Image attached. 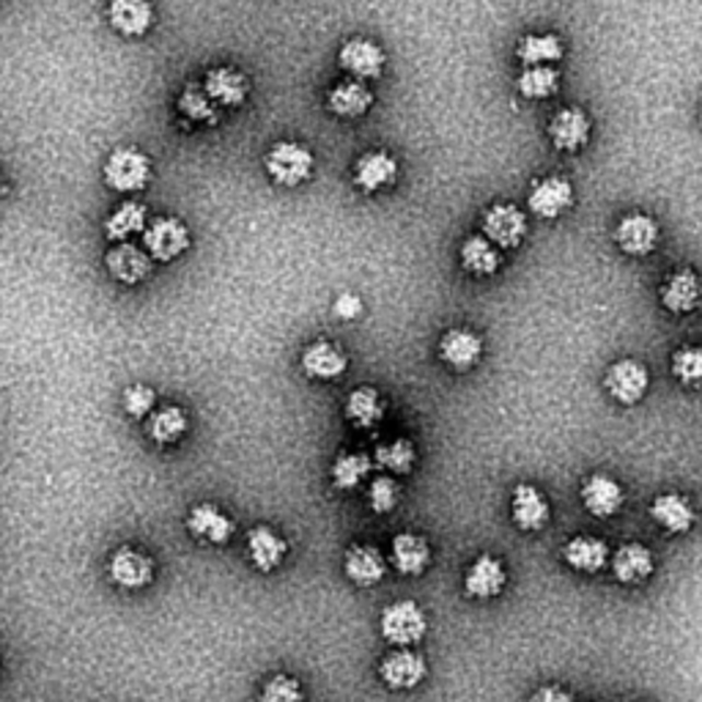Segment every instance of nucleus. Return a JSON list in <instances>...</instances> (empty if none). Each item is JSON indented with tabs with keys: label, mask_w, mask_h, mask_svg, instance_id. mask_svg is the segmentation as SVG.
<instances>
[{
	"label": "nucleus",
	"mask_w": 702,
	"mask_h": 702,
	"mask_svg": "<svg viewBox=\"0 0 702 702\" xmlns=\"http://www.w3.org/2000/svg\"><path fill=\"white\" fill-rule=\"evenodd\" d=\"M662 307L672 316H689L702 305V280L694 269H678L664 280L662 291Z\"/></svg>",
	"instance_id": "obj_16"
},
{
	"label": "nucleus",
	"mask_w": 702,
	"mask_h": 702,
	"mask_svg": "<svg viewBox=\"0 0 702 702\" xmlns=\"http://www.w3.org/2000/svg\"><path fill=\"white\" fill-rule=\"evenodd\" d=\"M343 574L354 587H376L387 576V558L374 543H351L343 554Z\"/></svg>",
	"instance_id": "obj_11"
},
{
	"label": "nucleus",
	"mask_w": 702,
	"mask_h": 702,
	"mask_svg": "<svg viewBox=\"0 0 702 702\" xmlns=\"http://www.w3.org/2000/svg\"><path fill=\"white\" fill-rule=\"evenodd\" d=\"M382 640L393 647H418L429 634V615L418 601H393L379 618Z\"/></svg>",
	"instance_id": "obj_1"
},
{
	"label": "nucleus",
	"mask_w": 702,
	"mask_h": 702,
	"mask_svg": "<svg viewBox=\"0 0 702 702\" xmlns=\"http://www.w3.org/2000/svg\"><path fill=\"white\" fill-rule=\"evenodd\" d=\"M302 371L316 382H335L349 371V358L340 346L329 340H313L302 351Z\"/></svg>",
	"instance_id": "obj_21"
},
{
	"label": "nucleus",
	"mask_w": 702,
	"mask_h": 702,
	"mask_svg": "<svg viewBox=\"0 0 702 702\" xmlns=\"http://www.w3.org/2000/svg\"><path fill=\"white\" fill-rule=\"evenodd\" d=\"M387 560L401 576H423L431 565V547L418 533H398L390 541Z\"/></svg>",
	"instance_id": "obj_24"
},
{
	"label": "nucleus",
	"mask_w": 702,
	"mask_h": 702,
	"mask_svg": "<svg viewBox=\"0 0 702 702\" xmlns=\"http://www.w3.org/2000/svg\"><path fill=\"white\" fill-rule=\"evenodd\" d=\"M156 393L145 385H132L124 390V412L134 420H143L154 412Z\"/></svg>",
	"instance_id": "obj_43"
},
{
	"label": "nucleus",
	"mask_w": 702,
	"mask_h": 702,
	"mask_svg": "<svg viewBox=\"0 0 702 702\" xmlns=\"http://www.w3.org/2000/svg\"><path fill=\"white\" fill-rule=\"evenodd\" d=\"M247 554H250V563L258 571L269 574V571L283 565L285 554H289V543L278 530H272L267 524H258L247 533Z\"/></svg>",
	"instance_id": "obj_27"
},
{
	"label": "nucleus",
	"mask_w": 702,
	"mask_h": 702,
	"mask_svg": "<svg viewBox=\"0 0 702 702\" xmlns=\"http://www.w3.org/2000/svg\"><path fill=\"white\" fill-rule=\"evenodd\" d=\"M179 113L192 124H218L220 107L214 105L212 96L203 91V85H185V91L179 94Z\"/></svg>",
	"instance_id": "obj_39"
},
{
	"label": "nucleus",
	"mask_w": 702,
	"mask_h": 702,
	"mask_svg": "<svg viewBox=\"0 0 702 702\" xmlns=\"http://www.w3.org/2000/svg\"><path fill=\"white\" fill-rule=\"evenodd\" d=\"M429 678V662L414 647H393L379 662V680L390 691H412Z\"/></svg>",
	"instance_id": "obj_6"
},
{
	"label": "nucleus",
	"mask_w": 702,
	"mask_h": 702,
	"mask_svg": "<svg viewBox=\"0 0 702 702\" xmlns=\"http://www.w3.org/2000/svg\"><path fill=\"white\" fill-rule=\"evenodd\" d=\"M143 245L151 261L171 264L190 250V231L179 218H156L145 225Z\"/></svg>",
	"instance_id": "obj_5"
},
{
	"label": "nucleus",
	"mask_w": 702,
	"mask_h": 702,
	"mask_svg": "<svg viewBox=\"0 0 702 702\" xmlns=\"http://www.w3.org/2000/svg\"><path fill=\"white\" fill-rule=\"evenodd\" d=\"M371 469H374V458L365 453H340L332 461L329 478L338 491H358L368 480Z\"/></svg>",
	"instance_id": "obj_35"
},
{
	"label": "nucleus",
	"mask_w": 702,
	"mask_h": 702,
	"mask_svg": "<svg viewBox=\"0 0 702 702\" xmlns=\"http://www.w3.org/2000/svg\"><path fill=\"white\" fill-rule=\"evenodd\" d=\"M313 160L311 149L294 140H280L264 156V167H267L269 179L280 187H300L313 176Z\"/></svg>",
	"instance_id": "obj_3"
},
{
	"label": "nucleus",
	"mask_w": 702,
	"mask_h": 702,
	"mask_svg": "<svg viewBox=\"0 0 702 702\" xmlns=\"http://www.w3.org/2000/svg\"><path fill=\"white\" fill-rule=\"evenodd\" d=\"M398 500H401V485H398V480L393 478V475H379V478L371 480L368 485V507L374 513H379V516H385V513H393L396 511Z\"/></svg>",
	"instance_id": "obj_41"
},
{
	"label": "nucleus",
	"mask_w": 702,
	"mask_h": 702,
	"mask_svg": "<svg viewBox=\"0 0 702 702\" xmlns=\"http://www.w3.org/2000/svg\"><path fill=\"white\" fill-rule=\"evenodd\" d=\"M563 42L554 34L524 36L516 47V58L524 67H552L563 61Z\"/></svg>",
	"instance_id": "obj_34"
},
{
	"label": "nucleus",
	"mask_w": 702,
	"mask_h": 702,
	"mask_svg": "<svg viewBox=\"0 0 702 702\" xmlns=\"http://www.w3.org/2000/svg\"><path fill=\"white\" fill-rule=\"evenodd\" d=\"M190 429V420H187V412L182 407H162L151 414L149 425V440H154L156 445H173L179 442L182 436Z\"/></svg>",
	"instance_id": "obj_37"
},
{
	"label": "nucleus",
	"mask_w": 702,
	"mask_h": 702,
	"mask_svg": "<svg viewBox=\"0 0 702 702\" xmlns=\"http://www.w3.org/2000/svg\"><path fill=\"white\" fill-rule=\"evenodd\" d=\"M151 173H154V165L138 149H116L105 160V167H102L105 185L113 192H121V196L145 190L151 182Z\"/></svg>",
	"instance_id": "obj_2"
},
{
	"label": "nucleus",
	"mask_w": 702,
	"mask_h": 702,
	"mask_svg": "<svg viewBox=\"0 0 702 702\" xmlns=\"http://www.w3.org/2000/svg\"><path fill=\"white\" fill-rule=\"evenodd\" d=\"M149 225V209L138 201H127L105 220V236L110 242H127L129 236L143 234Z\"/></svg>",
	"instance_id": "obj_36"
},
{
	"label": "nucleus",
	"mask_w": 702,
	"mask_h": 702,
	"mask_svg": "<svg viewBox=\"0 0 702 702\" xmlns=\"http://www.w3.org/2000/svg\"><path fill=\"white\" fill-rule=\"evenodd\" d=\"M507 587V569L494 554H480L472 560V565L464 574V593L475 601H494L505 593Z\"/></svg>",
	"instance_id": "obj_9"
},
{
	"label": "nucleus",
	"mask_w": 702,
	"mask_h": 702,
	"mask_svg": "<svg viewBox=\"0 0 702 702\" xmlns=\"http://www.w3.org/2000/svg\"><path fill=\"white\" fill-rule=\"evenodd\" d=\"M647 513L669 536H686L697 522L691 502L683 494H678V491H664V494L653 496Z\"/></svg>",
	"instance_id": "obj_20"
},
{
	"label": "nucleus",
	"mask_w": 702,
	"mask_h": 702,
	"mask_svg": "<svg viewBox=\"0 0 702 702\" xmlns=\"http://www.w3.org/2000/svg\"><path fill=\"white\" fill-rule=\"evenodd\" d=\"M604 387H607L609 398L615 403H620V407H636L647 396L651 371L640 360H615L607 368V374H604Z\"/></svg>",
	"instance_id": "obj_4"
},
{
	"label": "nucleus",
	"mask_w": 702,
	"mask_h": 702,
	"mask_svg": "<svg viewBox=\"0 0 702 702\" xmlns=\"http://www.w3.org/2000/svg\"><path fill=\"white\" fill-rule=\"evenodd\" d=\"M305 691L302 683L291 675H272L261 689V702H302Z\"/></svg>",
	"instance_id": "obj_42"
},
{
	"label": "nucleus",
	"mask_w": 702,
	"mask_h": 702,
	"mask_svg": "<svg viewBox=\"0 0 702 702\" xmlns=\"http://www.w3.org/2000/svg\"><path fill=\"white\" fill-rule=\"evenodd\" d=\"M107 272L118 280V283L127 285H138L143 283L145 278L151 274V256L140 247L129 245V242H116L110 253L105 256Z\"/></svg>",
	"instance_id": "obj_26"
},
{
	"label": "nucleus",
	"mask_w": 702,
	"mask_h": 702,
	"mask_svg": "<svg viewBox=\"0 0 702 702\" xmlns=\"http://www.w3.org/2000/svg\"><path fill=\"white\" fill-rule=\"evenodd\" d=\"M458 261H461L464 272L472 274V278H491V274L500 272L502 250L491 245L483 234L469 236L458 250Z\"/></svg>",
	"instance_id": "obj_31"
},
{
	"label": "nucleus",
	"mask_w": 702,
	"mask_h": 702,
	"mask_svg": "<svg viewBox=\"0 0 702 702\" xmlns=\"http://www.w3.org/2000/svg\"><path fill=\"white\" fill-rule=\"evenodd\" d=\"M154 17L151 0H107V23L127 39H140L149 34L154 28Z\"/></svg>",
	"instance_id": "obj_19"
},
{
	"label": "nucleus",
	"mask_w": 702,
	"mask_h": 702,
	"mask_svg": "<svg viewBox=\"0 0 702 702\" xmlns=\"http://www.w3.org/2000/svg\"><path fill=\"white\" fill-rule=\"evenodd\" d=\"M609 547L604 538L596 536H574L563 547V560L569 569L580 574H598L609 565Z\"/></svg>",
	"instance_id": "obj_29"
},
{
	"label": "nucleus",
	"mask_w": 702,
	"mask_h": 702,
	"mask_svg": "<svg viewBox=\"0 0 702 702\" xmlns=\"http://www.w3.org/2000/svg\"><path fill=\"white\" fill-rule=\"evenodd\" d=\"M516 89L524 100H549L560 91V72L554 67H524Z\"/></svg>",
	"instance_id": "obj_38"
},
{
	"label": "nucleus",
	"mask_w": 702,
	"mask_h": 702,
	"mask_svg": "<svg viewBox=\"0 0 702 702\" xmlns=\"http://www.w3.org/2000/svg\"><path fill=\"white\" fill-rule=\"evenodd\" d=\"M363 311L365 305L358 294H340L332 305V313L338 318H343V321H354V318L363 316Z\"/></svg>",
	"instance_id": "obj_44"
},
{
	"label": "nucleus",
	"mask_w": 702,
	"mask_h": 702,
	"mask_svg": "<svg viewBox=\"0 0 702 702\" xmlns=\"http://www.w3.org/2000/svg\"><path fill=\"white\" fill-rule=\"evenodd\" d=\"M669 371L675 379L691 390H702V346H680L669 358Z\"/></svg>",
	"instance_id": "obj_40"
},
{
	"label": "nucleus",
	"mask_w": 702,
	"mask_h": 702,
	"mask_svg": "<svg viewBox=\"0 0 702 702\" xmlns=\"http://www.w3.org/2000/svg\"><path fill=\"white\" fill-rule=\"evenodd\" d=\"M530 702H574V694H571L569 689H563V686H541V689L533 691Z\"/></svg>",
	"instance_id": "obj_45"
},
{
	"label": "nucleus",
	"mask_w": 702,
	"mask_h": 702,
	"mask_svg": "<svg viewBox=\"0 0 702 702\" xmlns=\"http://www.w3.org/2000/svg\"><path fill=\"white\" fill-rule=\"evenodd\" d=\"M580 496L585 511L596 518L618 516L625 505V489L612 478V475H604V472H593L590 478L582 483Z\"/></svg>",
	"instance_id": "obj_13"
},
{
	"label": "nucleus",
	"mask_w": 702,
	"mask_h": 702,
	"mask_svg": "<svg viewBox=\"0 0 702 702\" xmlns=\"http://www.w3.org/2000/svg\"><path fill=\"white\" fill-rule=\"evenodd\" d=\"M187 530H190L196 538H201V541L214 543V547H223V543H229L231 538H234L236 524L234 518L225 516L218 505H212V502H201V505L192 507L190 516H187Z\"/></svg>",
	"instance_id": "obj_25"
},
{
	"label": "nucleus",
	"mask_w": 702,
	"mask_h": 702,
	"mask_svg": "<svg viewBox=\"0 0 702 702\" xmlns=\"http://www.w3.org/2000/svg\"><path fill=\"white\" fill-rule=\"evenodd\" d=\"M549 140L563 154H574V151L585 149L590 140V118L580 107H565V110L554 113L552 124H549Z\"/></svg>",
	"instance_id": "obj_23"
},
{
	"label": "nucleus",
	"mask_w": 702,
	"mask_h": 702,
	"mask_svg": "<svg viewBox=\"0 0 702 702\" xmlns=\"http://www.w3.org/2000/svg\"><path fill=\"white\" fill-rule=\"evenodd\" d=\"M700 124H702V110H700Z\"/></svg>",
	"instance_id": "obj_47"
},
{
	"label": "nucleus",
	"mask_w": 702,
	"mask_h": 702,
	"mask_svg": "<svg viewBox=\"0 0 702 702\" xmlns=\"http://www.w3.org/2000/svg\"><path fill=\"white\" fill-rule=\"evenodd\" d=\"M480 231L500 250H516L527 236V218L513 203H494L480 218Z\"/></svg>",
	"instance_id": "obj_8"
},
{
	"label": "nucleus",
	"mask_w": 702,
	"mask_h": 702,
	"mask_svg": "<svg viewBox=\"0 0 702 702\" xmlns=\"http://www.w3.org/2000/svg\"><path fill=\"white\" fill-rule=\"evenodd\" d=\"M203 91L212 96L218 107H242L247 102V94H250V83L236 69L214 67L203 78Z\"/></svg>",
	"instance_id": "obj_28"
},
{
	"label": "nucleus",
	"mask_w": 702,
	"mask_h": 702,
	"mask_svg": "<svg viewBox=\"0 0 702 702\" xmlns=\"http://www.w3.org/2000/svg\"><path fill=\"white\" fill-rule=\"evenodd\" d=\"M338 63L340 69H343L349 78L360 80V83H365V80H376L382 78V72H385V63H387V56L385 50H382L376 42L371 39H349L343 47H340L338 52Z\"/></svg>",
	"instance_id": "obj_12"
},
{
	"label": "nucleus",
	"mask_w": 702,
	"mask_h": 702,
	"mask_svg": "<svg viewBox=\"0 0 702 702\" xmlns=\"http://www.w3.org/2000/svg\"><path fill=\"white\" fill-rule=\"evenodd\" d=\"M414 464H418V447H414V442L409 436H398V440L385 442L374 453V467L393 475V478L409 475L414 469Z\"/></svg>",
	"instance_id": "obj_33"
},
{
	"label": "nucleus",
	"mask_w": 702,
	"mask_h": 702,
	"mask_svg": "<svg viewBox=\"0 0 702 702\" xmlns=\"http://www.w3.org/2000/svg\"><path fill=\"white\" fill-rule=\"evenodd\" d=\"M3 190H7V187H3V171H0V196H3Z\"/></svg>",
	"instance_id": "obj_46"
},
{
	"label": "nucleus",
	"mask_w": 702,
	"mask_h": 702,
	"mask_svg": "<svg viewBox=\"0 0 702 702\" xmlns=\"http://www.w3.org/2000/svg\"><path fill=\"white\" fill-rule=\"evenodd\" d=\"M107 574L124 590H143L154 580V563L149 554H143L140 549L121 547L110 554L107 563Z\"/></svg>",
	"instance_id": "obj_18"
},
{
	"label": "nucleus",
	"mask_w": 702,
	"mask_h": 702,
	"mask_svg": "<svg viewBox=\"0 0 702 702\" xmlns=\"http://www.w3.org/2000/svg\"><path fill=\"white\" fill-rule=\"evenodd\" d=\"M609 569H612V576L620 582V585H645L647 580L656 571V560H653V552L645 547V543H620L612 554H609Z\"/></svg>",
	"instance_id": "obj_14"
},
{
	"label": "nucleus",
	"mask_w": 702,
	"mask_h": 702,
	"mask_svg": "<svg viewBox=\"0 0 702 702\" xmlns=\"http://www.w3.org/2000/svg\"><path fill=\"white\" fill-rule=\"evenodd\" d=\"M385 398L376 387H358L351 390L349 398H346V420L358 429H376V425L385 420Z\"/></svg>",
	"instance_id": "obj_32"
},
{
	"label": "nucleus",
	"mask_w": 702,
	"mask_h": 702,
	"mask_svg": "<svg viewBox=\"0 0 702 702\" xmlns=\"http://www.w3.org/2000/svg\"><path fill=\"white\" fill-rule=\"evenodd\" d=\"M374 91L365 89V83L360 80H346L338 83L327 94V107L332 116L338 118H363L365 113L374 107Z\"/></svg>",
	"instance_id": "obj_30"
},
{
	"label": "nucleus",
	"mask_w": 702,
	"mask_h": 702,
	"mask_svg": "<svg viewBox=\"0 0 702 702\" xmlns=\"http://www.w3.org/2000/svg\"><path fill=\"white\" fill-rule=\"evenodd\" d=\"M398 179V160L387 151H368L354 165V187L365 196L385 190V187L396 185Z\"/></svg>",
	"instance_id": "obj_22"
},
{
	"label": "nucleus",
	"mask_w": 702,
	"mask_h": 702,
	"mask_svg": "<svg viewBox=\"0 0 702 702\" xmlns=\"http://www.w3.org/2000/svg\"><path fill=\"white\" fill-rule=\"evenodd\" d=\"M658 236H662V231H658L656 220L642 212L625 214L615 229V242H618L620 253L634 258L651 256L658 245Z\"/></svg>",
	"instance_id": "obj_17"
},
{
	"label": "nucleus",
	"mask_w": 702,
	"mask_h": 702,
	"mask_svg": "<svg viewBox=\"0 0 702 702\" xmlns=\"http://www.w3.org/2000/svg\"><path fill=\"white\" fill-rule=\"evenodd\" d=\"M527 207L536 218L541 220H558L560 214L569 212L574 207V185L563 176H547V179H538L533 185L530 198H527Z\"/></svg>",
	"instance_id": "obj_15"
},
{
	"label": "nucleus",
	"mask_w": 702,
	"mask_h": 702,
	"mask_svg": "<svg viewBox=\"0 0 702 702\" xmlns=\"http://www.w3.org/2000/svg\"><path fill=\"white\" fill-rule=\"evenodd\" d=\"M483 338L469 327H453L442 332L440 346H436V358L445 368L456 371V374H467L475 365L483 360Z\"/></svg>",
	"instance_id": "obj_7"
},
{
	"label": "nucleus",
	"mask_w": 702,
	"mask_h": 702,
	"mask_svg": "<svg viewBox=\"0 0 702 702\" xmlns=\"http://www.w3.org/2000/svg\"><path fill=\"white\" fill-rule=\"evenodd\" d=\"M511 518L522 533H541L552 518V505L538 485L518 483L511 496Z\"/></svg>",
	"instance_id": "obj_10"
}]
</instances>
